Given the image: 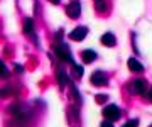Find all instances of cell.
<instances>
[{
  "label": "cell",
  "mask_w": 152,
  "mask_h": 127,
  "mask_svg": "<svg viewBox=\"0 0 152 127\" xmlns=\"http://www.w3.org/2000/svg\"><path fill=\"white\" fill-rule=\"evenodd\" d=\"M54 53L58 58H61L63 61H69V63H73V56H71V49L69 46L64 44V43H58V44L54 46Z\"/></svg>",
  "instance_id": "1"
},
{
  "label": "cell",
  "mask_w": 152,
  "mask_h": 127,
  "mask_svg": "<svg viewBox=\"0 0 152 127\" xmlns=\"http://www.w3.org/2000/svg\"><path fill=\"white\" fill-rule=\"evenodd\" d=\"M103 117L107 119V120H117V119H120V109L117 107V105H107L103 109Z\"/></svg>",
  "instance_id": "2"
},
{
  "label": "cell",
  "mask_w": 152,
  "mask_h": 127,
  "mask_svg": "<svg viewBox=\"0 0 152 127\" xmlns=\"http://www.w3.org/2000/svg\"><path fill=\"white\" fill-rule=\"evenodd\" d=\"M130 90H132V93H135V95H144V93H145V90H147L145 80H142V78H139V80H134V81H132Z\"/></svg>",
  "instance_id": "3"
},
{
  "label": "cell",
  "mask_w": 152,
  "mask_h": 127,
  "mask_svg": "<svg viewBox=\"0 0 152 127\" xmlns=\"http://www.w3.org/2000/svg\"><path fill=\"white\" fill-rule=\"evenodd\" d=\"M91 83L93 85H96V87H105L107 83H108V76L102 71H95L91 75Z\"/></svg>",
  "instance_id": "4"
},
{
  "label": "cell",
  "mask_w": 152,
  "mask_h": 127,
  "mask_svg": "<svg viewBox=\"0 0 152 127\" xmlns=\"http://www.w3.org/2000/svg\"><path fill=\"white\" fill-rule=\"evenodd\" d=\"M86 34H88V29L85 27V26H80V27H76L75 31L69 32V39L71 41H83Z\"/></svg>",
  "instance_id": "5"
},
{
  "label": "cell",
  "mask_w": 152,
  "mask_h": 127,
  "mask_svg": "<svg viewBox=\"0 0 152 127\" xmlns=\"http://www.w3.org/2000/svg\"><path fill=\"white\" fill-rule=\"evenodd\" d=\"M66 14H68V17H71V19H78L80 14H81V5H80L78 2H71L69 5H68V9H66Z\"/></svg>",
  "instance_id": "6"
},
{
  "label": "cell",
  "mask_w": 152,
  "mask_h": 127,
  "mask_svg": "<svg viewBox=\"0 0 152 127\" xmlns=\"http://www.w3.org/2000/svg\"><path fill=\"white\" fill-rule=\"evenodd\" d=\"M24 32L27 34V36H31L34 41H37L36 34H34V22H32V19H26V21H24Z\"/></svg>",
  "instance_id": "7"
},
{
  "label": "cell",
  "mask_w": 152,
  "mask_h": 127,
  "mask_svg": "<svg viewBox=\"0 0 152 127\" xmlns=\"http://www.w3.org/2000/svg\"><path fill=\"white\" fill-rule=\"evenodd\" d=\"M102 44L103 46H110V48H113L117 44V37H115V34L112 32H107L102 36Z\"/></svg>",
  "instance_id": "8"
},
{
  "label": "cell",
  "mask_w": 152,
  "mask_h": 127,
  "mask_svg": "<svg viewBox=\"0 0 152 127\" xmlns=\"http://www.w3.org/2000/svg\"><path fill=\"white\" fill-rule=\"evenodd\" d=\"M81 59H83V63L90 65V63H93V61L96 59V53H95L93 49H85L81 53Z\"/></svg>",
  "instance_id": "9"
},
{
  "label": "cell",
  "mask_w": 152,
  "mask_h": 127,
  "mask_svg": "<svg viewBox=\"0 0 152 127\" xmlns=\"http://www.w3.org/2000/svg\"><path fill=\"white\" fill-rule=\"evenodd\" d=\"M129 68H130L132 71H137V73L144 71V66H142V63H140V61H137L135 58H130V59H129Z\"/></svg>",
  "instance_id": "10"
},
{
  "label": "cell",
  "mask_w": 152,
  "mask_h": 127,
  "mask_svg": "<svg viewBox=\"0 0 152 127\" xmlns=\"http://www.w3.org/2000/svg\"><path fill=\"white\" fill-rule=\"evenodd\" d=\"M95 7L100 12H107V0H95Z\"/></svg>",
  "instance_id": "11"
},
{
  "label": "cell",
  "mask_w": 152,
  "mask_h": 127,
  "mask_svg": "<svg viewBox=\"0 0 152 127\" xmlns=\"http://www.w3.org/2000/svg\"><path fill=\"white\" fill-rule=\"evenodd\" d=\"M58 80H59V87H64L66 83L69 81V80H68V76H66L63 71H58Z\"/></svg>",
  "instance_id": "12"
},
{
  "label": "cell",
  "mask_w": 152,
  "mask_h": 127,
  "mask_svg": "<svg viewBox=\"0 0 152 127\" xmlns=\"http://www.w3.org/2000/svg\"><path fill=\"white\" fill-rule=\"evenodd\" d=\"M139 126V120H135V119H132V120H129V122H125L122 127H137Z\"/></svg>",
  "instance_id": "13"
},
{
  "label": "cell",
  "mask_w": 152,
  "mask_h": 127,
  "mask_svg": "<svg viewBox=\"0 0 152 127\" xmlns=\"http://www.w3.org/2000/svg\"><path fill=\"white\" fill-rule=\"evenodd\" d=\"M107 100H108V95H105V93L96 95V102H98V104H105Z\"/></svg>",
  "instance_id": "14"
},
{
  "label": "cell",
  "mask_w": 152,
  "mask_h": 127,
  "mask_svg": "<svg viewBox=\"0 0 152 127\" xmlns=\"http://www.w3.org/2000/svg\"><path fill=\"white\" fill-rule=\"evenodd\" d=\"M75 71H76V75H78V76H81V75H83V66L75 65Z\"/></svg>",
  "instance_id": "15"
},
{
  "label": "cell",
  "mask_w": 152,
  "mask_h": 127,
  "mask_svg": "<svg viewBox=\"0 0 152 127\" xmlns=\"http://www.w3.org/2000/svg\"><path fill=\"white\" fill-rule=\"evenodd\" d=\"M100 127H113V124H112V120H105V122H102Z\"/></svg>",
  "instance_id": "16"
},
{
  "label": "cell",
  "mask_w": 152,
  "mask_h": 127,
  "mask_svg": "<svg viewBox=\"0 0 152 127\" xmlns=\"http://www.w3.org/2000/svg\"><path fill=\"white\" fill-rule=\"evenodd\" d=\"M15 68H17V71H19V73H22V66H20V65H15Z\"/></svg>",
  "instance_id": "17"
},
{
  "label": "cell",
  "mask_w": 152,
  "mask_h": 127,
  "mask_svg": "<svg viewBox=\"0 0 152 127\" xmlns=\"http://www.w3.org/2000/svg\"><path fill=\"white\" fill-rule=\"evenodd\" d=\"M149 100L152 102V88H151V92H149Z\"/></svg>",
  "instance_id": "18"
},
{
  "label": "cell",
  "mask_w": 152,
  "mask_h": 127,
  "mask_svg": "<svg viewBox=\"0 0 152 127\" xmlns=\"http://www.w3.org/2000/svg\"><path fill=\"white\" fill-rule=\"evenodd\" d=\"M49 2H53V4H59L61 0H49Z\"/></svg>",
  "instance_id": "19"
},
{
  "label": "cell",
  "mask_w": 152,
  "mask_h": 127,
  "mask_svg": "<svg viewBox=\"0 0 152 127\" xmlns=\"http://www.w3.org/2000/svg\"><path fill=\"white\" fill-rule=\"evenodd\" d=\"M151 127H152V126H151Z\"/></svg>",
  "instance_id": "20"
}]
</instances>
